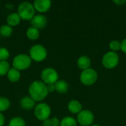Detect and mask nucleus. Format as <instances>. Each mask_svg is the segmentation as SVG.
I'll use <instances>...</instances> for the list:
<instances>
[{"label":"nucleus","mask_w":126,"mask_h":126,"mask_svg":"<svg viewBox=\"0 0 126 126\" xmlns=\"http://www.w3.org/2000/svg\"><path fill=\"white\" fill-rule=\"evenodd\" d=\"M30 97L35 102L44 100L48 95L47 85L41 80H35L31 83L29 86Z\"/></svg>","instance_id":"obj_1"},{"label":"nucleus","mask_w":126,"mask_h":126,"mask_svg":"<svg viewBox=\"0 0 126 126\" xmlns=\"http://www.w3.org/2000/svg\"><path fill=\"white\" fill-rule=\"evenodd\" d=\"M17 13L22 20L30 21L35 15V10L31 2L22 1L18 7Z\"/></svg>","instance_id":"obj_2"},{"label":"nucleus","mask_w":126,"mask_h":126,"mask_svg":"<svg viewBox=\"0 0 126 126\" xmlns=\"http://www.w3.org/2000/svg\"><path fill=\"white\" fill-rule=\"evenodd\" d=\"M29 56L35 62H41L47 57V50L41 44H35L29 50Z\"/></svg>","instance_id":"obj_3"},{"label":"nucleus","mask_w":126,"mask_h":126,"mask_svg":"<svg viewBox=\"0 0 126 126\" xmlns=\"http://www.w3.org/2000/svg\"><path fill=\"white\" fill-rule=\"evenodd\" d=\"M32 63V59L27 54H18L13 60V68L23 71L27 69Z\"/></svg>","instance_id":"obj_4"},{"label":"nucleus","mask_w":126,"mask_h":126,"mask_svg":"<svg viewBox=\"0 0 126 126\" xmlns=\"http://www.w3.org/2000/svg\"><path fill=\"white\" fill-rule=\"evenodd\" d=\"M41 81L46 85L55 84L59 79V75L56 69L52 67H47L44 69L41 73Z\"/></svg>","instance_id":"obj_5"},{"label":"nucleus","mask_w":126,"mask_h":126,"mask_svg":"<svg viewBox=\"0 0 126 126\" xmlns=\"http://www.w3.org/2000/svg\"><path fill=\"white\" fill-rule=\"evenodd\" d=\"M98 78L97 72L92 68L87 69L82 71L80 75V82L85 86H92L94 84Z\"/></svg>","instance_id":"obj_6"},{"label":"nucleus","mask_w":126,"mask_h":126,"mask_svg":"<svg viewBox=\"0 0 126 126\" xmlns=\"http://www.w3.org/2000/svg\"><path fill=\"white\" fill-rule=\"evenodd\" d=\"M34 114L41 121H44L49 118L51 115V108L46 103H40L35 106Z\"/></svg>","instance_id":"obj_7"},{"label":"nucleus","mask_w":126,"mask_h":126,"mask_svg":"<svg viewBox=\"0 0 126 126\" xmlns=\"http://www.w3.org/2000/svg\"><path fill=\"white\" fill-rule=\"evenodd\" d=\"M120 62V58L117 52H108L102 58V64L103 66L109 69H114L117 66Z\"/></svg>","instance_id":"obj_8"},{"label":"nucleus","mask_w":126,"mask_h":126,"mask_svg":"<svg viewBox=\"0 0 126 126\" xmlns=\"http://www.w3.org/2000/svg\"><path fill=\"white\" fill-rule=\"evenodd\" d=\"M94 120V114L90 110H82L79 114H78L77 122L82 126H91Z\"/></svg>","instance_id":"obj_9"},{"label":"nucleus","mask_w":126,"mask_h":126,"mask_svg":"<svg viewBox=\"0 0 126 126\" xmlns=\"http://www.w3.org/2000/svg\"><path fill=\"white\" fill-rule=\"evenodd\" d=\"M32 27L41 30L44 28L47 24V17L43 14H36L34 16V17L30 20Z\"/></svg>","instance_id":"obj_10"},{"label":"nucleus","mask_w":126,"mask_h":126,"mask_svg":"<svg viewBox=\"0 0 126 126\" xmlns=\"http://www.w3.org/2000/svg\"><path fill=\"white\" fill-rule=\"evenodd\" d=\"M32 4L35 11L42 14L47 12L50 9L52 1L50 0H35Z\"/></svg>","instance_id":"obj_11"},{"label":"nucleus","mask_w":126,"mask_h":126,"mask_svg":"<svg viewBox=\"0 0 126 126\" xmlns=\"http://www.w3.org/2000/svg\"><path fill=\"white\" fill-rule=\"evenodd\" d=\"M91 64H92V61L90 58L87 55H82L79 57L77 61V65L78 68L83 71L89 69Z\"/></svg>","instance_id":"obj_12"},{"label":"nucleus","mask_w":126,"mask_h":126,"mask_svg":"<svg viewBox=\"0 0 126 126\" xmlns=\"http://www.w3.org/2000/svg\"><path fill=\"white\" fill-rule=\"evenodd\" d=\"M68 110L72 113V114H79L83 109H82V105L81 103L77 100H72L69 102L67 105Z\"/></svg>","instance_id":"obj_13"},{"label":"nucleus","mask_w":126,"mask_h":126,"mask_svg":"<svg viewBox=\"0 0 126 126\" xmlns=\"http://www.w3.org/2000/svg\"><path fill=\"white\" fill-rule=\"evenodd\" d=\"M21 18L18 13H11L7 16L6 21H7V24L13 27L18 25L21 22Z\"/></svg>","instance_id":"obj_14"},{"label":"nucleus","mask_w":126,"mask_h":126,"mask_svg":"<svg viewBox=\"0 0 126 126\" xmlns=\"http://www.w3.org/2000/svg\"><path fill=\"white\" fill-rule=\"evenodd\" d=\"M20 105L22 109H24L25 110H30V109L35 108V101L32 98H31L30 96H26V97H24L21 100Z\"/></svg>","instance_id":"obj_15"},{"label":"nucleus","mask_w":126,"mask_h":126,"mask_svg":"<svg viewBox=\"0 0 126 126\" xmlns=\"http://www.w3.org/2000/svg\"><path fill=\"white\" fill-rule=\"evenodd\" d=\"M55 91L60 94H65L67 92L69 89V84L66 80H58L55 83Z\"/></svg>","instance_id":"obj_16"},{"label":"nucleus","mask_w":126,"mask_h":126,"mask_svg":"<svg viewBox=\"0 0 126 126\" xmlns=\"http://www.w3.org/2000/svg\"><path fill=\"white\" fill-rule=\"evenodd\" d=\"M7 77L10 82L16 83L20 80L21 72H20V71H18L14 68H10V70L8 71L7 74Z\"/></svg>","instance_id":"obj_17"},{"label":"nucleus","mask_w":126,"mask_h":126,"mask_svg":"<svg viewBox=\"0 0 126 126\" xmlns=\"http://www.w3.org/2000/svg\"><path fill=\"white\" fill-rule=\"evenodd\" d=\"M26 35H27V37L30 40H32V41L37 40V39H38V38L40 36V31H39V30L31 26L27 30Z\"/></svg>","instance_id":"obj_18"},{"label":"nucleus","mask_w":126,"mask_h":126,"mask_svg":"<svg viewBox=\"0 0 126 126\" xmlns=\"http://www.w3.org/2000/svg\"><path fill=\"white\" fill-rule=\"evenodd\" d=\"M78 122L72 117H65L60 121V126H77Z\"/></svg>","instance_id":"obj_19"},{"label":"nucleus","mask_w":126,"mask_h":126,"mask_svg":"<svg viewBox=\"0 0 126 126\" xmlns=\"http://www.w3.org/2000/svg\"><path fill=\"white\" fill-rule=\"evenodd\" d=\"M13 33V27L7 24H4L0 27V35L2 37L8 38Z\"/></svg>","instance_id":"obj_20"},{"label":"nucleus","mask_w":126,"mask_h":126,"mask_svg":"<svg viewBox=\"0 0 126 126\" xmlns=\"http://www.w3.org/2000/svg\"><path fill=\"white\" fill-rule=\"evenodd\" d=\"M8 126H26V122L21 117H15L10 120Z\"/></svg>","instance_id":"obj_21"},{"label":"nucleus","mask_w":126,"mask_h":126,"mask_svg":"<svg viewBox=\"0 0 126 126\" xmlns=\"http://www.w3.org/2000/svg\"><path fill=\"white\" fill-rule=\"evenodd\" d=\"M10 106V101L5 97H0V112L7 111Z\"/></svg>","instance_id":"obj_22"},{"label":"nucleus","mask_w":126,"mask_h":126,"mask_svg":"<svg viewBox=\"0 0 126 126\" xmlns=\"http://www.w3.org/2000/svg\"><path fill=\"white\" fill-rule=\"evenodd\" d=\"M10 69V63L7 61H0V76H4L7 75Z\"/></svg>","instance_id":"obj_23"},{"label":"nucleus","mask_w":126,"mask_h":126,"mask_svg":"<svg viewBox=\"0 0 126 126\" xmlns=\"http://www.w3.org/2000/svg\"><path fill=\"white\" fill-rule=\"evenodd\" d=\"M44 126H60V120L57 117L49 118L43 121Z\"/></svg>","instance_id":"obj_24"},{"label":"nucleus","mask_w":126,"mask_h":126,"mask_svg":"<svg viewBox=\"0 0 126 126\" xmlns=\"http://www.w3.org/2000/svg\"><path fill=\"white\" fill-rule=\"evenodd\" d=\"M121 47V42H120L117 40H113L109 43V48L111 49V52H117L120 50Z\"/></svg>","instance_id":"obj_25"},{"label":"nucleus","mask_w":126,"mask_h":126,"mask_svg":"<svg viewBox=\"0 0 126 126\" xmlns=\"http://www.w3.org/2000/svg\"><path fill=\"white\" fill-rule=\"evenodd\" d=\"M10 57V52L5 47H0V61H5Z\"/></svg>","instance_id":"obj_26"},{"label":"nucleus","mask_w":126,"mask_h":126,"mask_svg":"<svg viewBox=\"0 0 126 126\" xmlns=\"http://www.w3.org/2000/svg\"><path fill=\"white\" fill-rule=\"evenodd\" d=\"M120 49L126 54V38H124L122 41H121V47Z\"/></svg>","instance_id":"obj_27"},{"label":"nucleus","mask_w":126,"mask_h":126,"mask_svg":"<svg viewBox=\"0 0 126 126\" xmlns=\"http://www.w3.org/2000/svg\"><path fill=\"white\" fill-rule=\"evenodd\" d=\"M47 91L48 92H53L55 91V84H48L47 85Z\"/></svg>","instance_id":"obj_28"},{"label":"nucleus","mask_w":126,"mask_h":126,"mask_svg":"<svg viewBox=\"0 0 126 126\" xmlns=\"http://www.w3.org/2000/svg\"><path fill=\"white\" fill-rule=\"evenodd\" d=\"M5 122V119L1 112H0V126H3Z\"/></svg>","instance_id":"obj_29"},{"label":"nucleus","mask_w":126,"mask_h":126,"mask_svg":"<svg viewBox=\"0 0 126 126\" xmlns=\"http://www.w3.org/2000/svg\"><path fill=\"white\" fill-rule=\"evenodd\" d=\"M113 2L116 4H118V5H122L123 4H125L126 2V0H115V1H113Z\"/></svg>","instance_id":"obj_30"},{"label":"nucleus","mask_w":126,"mask_h":126,"mask_svg":"<svg viewBox=\"0 0 126 126\" xmlns=\"http://www.w3.org/2000/svg\"><path fill=\"white\" fill-rule=\"evenodd\" d=\"M92 126H100L99 125H97V124H94V125H92Z\"/></svg>","instance_id":"obj_31"}]
</instances>
